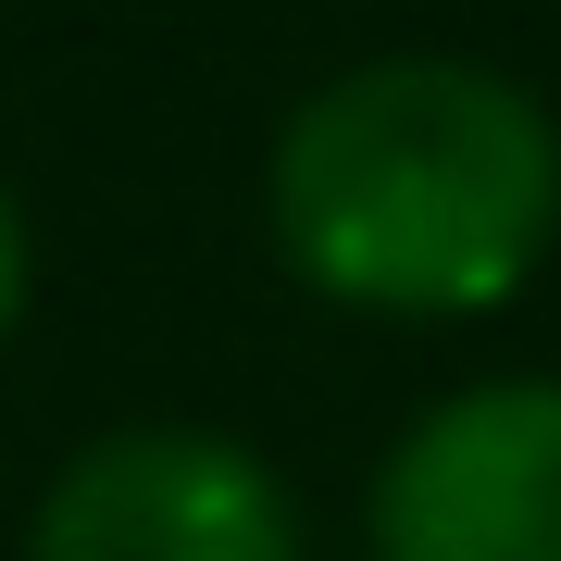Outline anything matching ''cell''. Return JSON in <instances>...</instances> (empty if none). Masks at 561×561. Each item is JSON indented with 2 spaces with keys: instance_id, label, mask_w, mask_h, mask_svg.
Instances as JSON below:
<instances>
[{
  "instance_id": "obj_2",
  "label": "cell",
  "mask_w": 561,
  "mask_h": 561,
  "mask_svg": "<svg viewBox=\"0 0 561 561\" xmlns=\"http://www.w3.org/2000/svg\"><path fill=\"white\" fill-rule=\"evenodd\" d=\"M25 561H300V512L213 424H113L38 486Z\"/></svg>"
},
{
  "instance_id": "obj_3",
  "label": "cell",
  "mask_w": 561,
  "mask_h": 561,
  "mask_svg": "<svg viewBox=\"0 0 561 561\" xmlns=\"http://www.w3.org/2000/svg\"><path fill=\"white\" fill-rule=\"evenodd\" d=\"M375 561H561V375L412 412L375 474Z\"/></svg>"
},
{
  "instance_id": "obj_4",
  "label": "cell",
  "mask_w": 561,
  "mask_h": 561,
  "mask_svg": "<svg viewBox=\"0 0 561 561\" xmlns=\"http://www.w3.org/2000/svg\"><path fill=\"white\" fill-rule=\"evenodd\" d=\"M13 312H25V213L0 187V337H13Z\"/></svg>"
},
{
  "instance_id": "obj_1",
  "label": "cell",
  "mask_w": 561,
  "mask_h": 561,
  "mask_svg": "<svg viewBox=\"0 0 561 561\" xmlns=\"http://www.w3.org/2000/svg\"><path fill=\"white\" fill-rule=\"evenodd\" d=\"M262 225L312 300L387 324L500 312L561 238V125L537 88L461 50L350 62L287 113Z\"/></svg>"
}]
</instances>
